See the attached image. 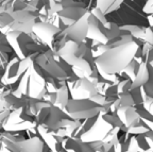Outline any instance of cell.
Wrapping results in <instances>:
<instances>
[{
	"instance_id": "6da1fadb",
	"label": "cell",
	"mask_w": 153,
	"mask_h": 152,
	"mask_svg": "<svg viewBox=\"0 0 153 152\" xmlns=\"http://www.w3.org/2000/svg\"><path fill=\"white\" fill-rule=\"evenodd\" d=\"M137 48L138 43L135 39L108 48L102 54L94 59L95 66L103 74L118 75L133 60Z\"/></svg>"
},
{
	"instance_id": "7a4b0ae2",
	"label": "cell",
	"mask_w": 153,
	"mask_h": 152,
	"mask_svg": "<svg viewBox=\"0 0 153 152\" xmlns=\"http://www.w3.org/2000/svg\"><path fill=\"white\" fill-rule=\"evenodd\" d=\"M36 22V15L25 9L11 7L0 13V33L7 34L32 33V27Z\"/></svg>"
},
{
	"instance_id": "3957f363",
	"label": "cell",
	"mask_w": 153,
	"mask_h": 152,
	"mask_svg": "<svg viewBox=\"0 0 153 152\" xmlns=\"http://www.w3.org/2000/svg\"><path fill=\"white\" fill-rule=\"evenodd\" d=\"M87 12H88V10L86 9L85 4L82 1L74 0L71 3L65 5L62 10H60L56 13V16L59 17V19L65 28L66 26H69L74 22H76Z\"/></svg>"
},
{
	"instance_id": "277c9868",
	"label": "cell",
	"mask_w": 153,
	"mask_h": 152,
	"mask_svg": "<svg viewBox=\"0 0 153 152\" xmlns=\"http://www.w3.org/2000/svg\"><path fill=\"white\" fill-rule=\"evenodd\" d=\"M66 85L74 96V99H91L97 94L95 84L87 78H76L70 83L68 82Z\"/></svg>"
},
{
	"instance_id": "5b68a950",
	"label": "cell",
	"mask_w": 153,
	"mask_h": 152,
	"mask_svg": "<svg viewBox=\"0 0 153 152\" xmlns=\"http://www.w3.org/2000/svg\"><path fill=\"white\" fill-rule=\"evenodd\" d=\"M60 30L61 29L56 28L48 22H35V24L32 27L33 35H35L36 38H38L43 44H46L49 48L51 47L55 34Z\"/></svg>"
},
{
	"instance_id": "8992f818",
	"label": "cell",
	"mask_w": 153,
	"mask_h": 152,
	"mask_svg": "<svg viewBox=\"0 0 153 152\" xmlns=\"http://www.w3.org/2000/svg\"><path fill=\"white\" fill-rule=\"evenodd\" d=\"M124 0H95V7L108 16L119 10Z\"/></svg>"
},
{
	"instance_id": "52a82bcc",
	"label": "cell",
	"mask_w": 153,
	"mask_h": 152,
	"mask_svg": "<svg viewBox=\"0 0 153 152\" xmlns=\"http://www.w3.org/2000/svg\"><path fill=\"white\" fill-rule=\"evenodd\" d=\"M147 81H149L148 64H147L146 62H140L139 63V67H138V70H137L136 76H135V78H134L133 81H132L131 89L140 87L141 85H143V84L146 83Z\"/></svg>"
},
{
	"instance_id": "ba28073f",
	"label": "cell",
	"mask_w": 153,
	"mask_h": 152,
	"mask_svg": "<svg viewBox=\"0 0 153 152\" xmlns=\"http://www.w3.org/2000/svg\"><path fill=\"white\" fill-rule=\"evenodd\" d=\"M89 13H91V15H93L94 17H95L97 20H99V22H101V24H106L108 22V18H106V15H104L102 12H101L100 10L97 9L96 7H91V10H89Z\"/></svg>"
},
{
	"instance_id": "9c48e42d",
	"label": "cell",
	"mask_w": 153,
	"mask_h": 152,
	"mask_svg": "<svg viewBox=\"0 0 153 152\" xmlns=\"http://www.w3.org/2000/svg\"><path fill=\"white\" fill-rule=\"evenodd\" d=\"M143 43L150 44V45H152V44H153V33H152V28H151V27H149V26L146 27Z\"/></svg>"
},
{
	"instance_id": "30bf717a",
	"label": "cell",
	"mask_w": 153,
	"mask_h": 152,
	"mask_svg": "<svg viewBox=\"0 0 153 152\" xmlns=\"http://www.w3.org/2000/svg\"><path fill=\"white\" fill-rule=\"evenodd\" d=\"M141 12L143 14H152L153 13V1L152 0H146L145 1V4L141 7Z\"/></svg>"
},
{
	"instance_id": "8fae6325",
	"label": "cell",
	"mask_w": 153,
	"mask_h": 152,
	"mask_svg": "<svg viewBox=\"0 0 153 152\" xmlns=\"http://www.w3.org/2000/svg\"><path fill=\"white\" fill-rule=\"evenodd\" d=\"M147 20H148V22H149V27H151V28H152V26H153V24H152V14L147 15Z\"/></svg>"
}]
</instances>
